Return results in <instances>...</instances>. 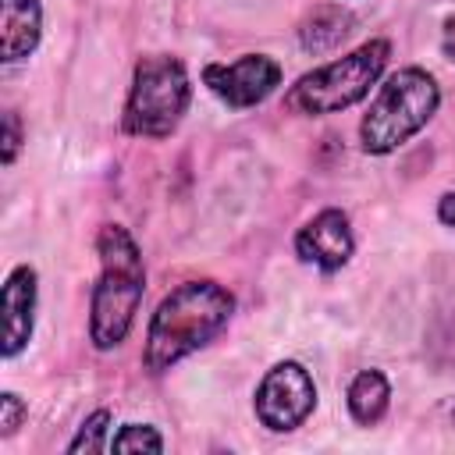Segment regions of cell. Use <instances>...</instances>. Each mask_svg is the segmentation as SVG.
<instances>
[{
    "label": "cell",
    "instance_id": "1",
    "mask_svg": "<svg viewBox=\"0 0 455 455\" xmlns=\"http://www.w3.org/2000/svg\"><path fill=\"white\" fill-rule=\"evenodd\" d=\"M235 313V299L217 281H185L156 306L146 334V370L164 373L188 352L213 341Z\"/></svg>",
    "mask_w": 455,
    "mask_h": 455
},
{
    "label": "cell",
    "instance_id": "2",
    "mask_svg": "<svg viewBox=\"0 0 455 455\" xmlns=\"http://www.w3.org/2000/svg\"><path fill=\"white\" fill-rule=\"evenodd\" d=\"M100 249V281L92 288V316H89V334L96 348H117L139 313L142 291H146V270H142V252L135 238L121 224L100 228L96 238Z\"/></svg>",
    "mask_w": 455,
    "mask_h": 455
},
{
    "label": "cell",
    "instance_id": "3",
    "mask_svg": "<svg viewBox=\"0 0 455 455\" xmlns=\"http://www.w3.org/2000/svg\"><path fill=\"white\" fill-rule=\"evenodd\" d=\"M437 107H441V89L430 71H423V68L395 71L380 85L377 100L370 103V110L359 124L363 149L373 156L398 149L437 114Z\"/></svg>",
    "mask_w": 455,
    "mask_h": 455
},
{
    "label": "cell",
    "instance_id": "4",
    "mask_svg": "<svg viewBox=\"0 0 455 455\" xmlns=\"http://www.w3.org/2000/svg\"><path fill=\"white\" fill-rule=\"evenodd\" d=\"M188 100H192V82L178 57L167 53L142 57L132 75L121 124L128 135L167 139L178 128L181 114L188 110Z\"/></svg>",
    "mask_w": 455,
    "mask_h": 455
},
{
    "label": "cell",
    "instance_id": "5",
    "mask_svg": "<svg viewBox=\"0 0 455 455\" xmlns=\"http://www.w3.org/2000/svg\"><path fill=\"white\" fill-rule=\"evenodd\" d=\"M387 57H391V43L370 39L359 50L302 75L288 92V107L299 114H338L359 103L370 92V85L380 78Z\"/></svg>",
    "mask_w": 455,
    "mask_h": 455
},
{
    "label": "cell",
    "instance_id": "6",
    "mask_svg": "<svg viewBox=\"0 0 455 455\" xmlns=\"http://www.w3.org/2000/svg\"><path fill=\"white\" fill-rule=\"evenodd\" d=\"M313 405H316V384L309 370L295 359L270 366L256 387V419L274 434L302 427Z\"/></svg>",
    "mask_w": 455,
    "mask_h": 455
},
{
    "label": "cell",
    "instance_id": "7",
    "mask_svg": "<svg viewBox=\"0 0 455 455\" xmlns=\"http://www.w3.org/2000/svg\"><path fill=\"white\" fill-rule=\"evenodd\" d=\"M203 82L220 103L242 110V107L263 103L281 85V64L267 53H245L231 64H206Z\"/></svg>",
    "mask_w": 455,
    "mask_h": 455
},
{
    "label": "cell",
    "instance_id": "8",
    "mask_svg": "<svg viewBox=\"0 0 455 455\" xmlns=\"http://www.w3.org/2000/svg\"><path fill=\"white\" fill-rule=\"evenodd\" d=\"M355 242H352V228H348V213L341 210H320L313 220H306L295 235V252L299 259L334 274L348 263Z\"/></svg>",
    "mask_w": 455,
    "mask_h": 455
},
{
    "label": "cell",
    "instance_id": "9",
    "mask_svg": "<svg viewBox=\"0 0 455 455\" xmlns=\"http://www.w3.org/2000/svg\"><path fill=\"white\" fill-rule=\"evenodd\" d=\"M32 309H36V270L14 267L4 284V355L14 359L32 338Z\"/></svg>",
    "mask_w": 455,
    "mask_h": 455
},
{
    "label": "cell",
    "instance_id": "10",
    "mask_svg": "<svg viewBox=\"0 0 455 455\" xmlns=\"http://www.w3.org/2000/svg\"><path fill=\"white\" fill-rule=\"evenodd\" d=\"M43 36L39 0H0V53L7 64L28 57Z\"/></svg>",
    "mask_w": 455,
    "mask_h": 455
},
{
    "label": "cell",
    "instance_id": "11",
    "mask_svg": "<svg viewBox=\"0 0 455 455\" xmlns=\"http://www.w3.org/2000/svg\"><path fill=\"white\" fill-rule=\"evenodd\" d=\"M387 402H391V384L380 370H359L348 384V412L355 423L370 427L377 423L384 412H387Z\"/></svg>",
    "mask_w": 455,
    "mask_h": 455
},
{
    "label": "cell",
    "instance_id": "12",
    "mask_svg": "<svg viewBox=\"0 0 455 455\" xmlns=\"http://www.w3.org/2000/svg\"><path fill=\"white\" fill-rule=\"evenodd\" d=\"M352 14L345 11V7H316L306 21H302V28H299V39H302V50H309V53H327V50H334L348 32H352Z\"/></svg>",
    "mask_w": 455,
    "mask_h": 455
},
{
    "label": "cell",
    "instance_id": "13",
    "mask_svg": "<svg viewBox=\"0 0 455 455\" xmlns=\"http://www.w3.org/2000/svg\"><path fill=\"white\" fill-rule=\"evenodd\" d=\"M110 448L114 451H164V437L146 423H124L114 434Z\"/></svg>",
    "mask_w": 455,
    "mask_h": 455
},
{
    "label": "cell",
    "instance_id": "14",
    "mask_svg": "<svg viewBox=\"0 0 455 455\" xmlns=\"http://www.w3.org/2000/svg\"><path fill=\"white\" fill-rule=\"evenodd\" d=\"M107 427H110V412L107 409H96L85 423H82V430H78V437L68 444V451H100V448H107Z\"/></svg>",
    "mask_w": 455,
    "mask_h": 455
},
{
    "label": "cell",
    "instance_id": "15",
    "mask_svg": "<svg viewBox=\"0 0 455 455\" xmlns=\"http://www.w3.org/2000/svg\"><path fill=\"white\" fill-rule=\"evenodd\" d=\"M21 419H25V402H21L14 391H4V395H0V434H4V437L14 434V430L21 427Z\"/></svg>",
    "mask_w": 455,
    "mask_h": 455
},
{
    "label": "cell",
    "instance_id": "16",
    "mask_svg": "<svg viewBox=\"0 0 455 455\" xmlns=\"http://www.w3.org/2000/svg\"><path fill=\"white\" fill-rule=\"evenodd\" d=\"M18 146H21V121L14 110H7V117H4V164H14Z\"/></svg>",
    "mask_w": 455,
    "mask_h": 455
},
{
    "label": "cell",
    "instance_id": "17",
    "mask_svg": "<svg viewBox=\"0 0 455 455\" xmlns=\"http://www.w3.org/2000/svg\"><path fill=\"white\" fill-rule=\"evenodd\" d=\"M437 220L448 224V228H455V192H444V196H441V203H437Z\"/></svg>",
    "mask_w": 455,
    "mask_h": 455
},
{
    "label": "cell",
    "instance_id": "18",
    "mask_svg": "<svg viewBox=\"0 0 455 455\" xmlns=\"http://www.w3.org/2000/svg\"><path fill=\"white\" fill-rule=\"evenodd\" d=\"M441 50L455 60V14L451 18H444V32H441Z\"/></svg>",
    "mask_w": 455,
    "mask_h": 455
}]
</instances>
